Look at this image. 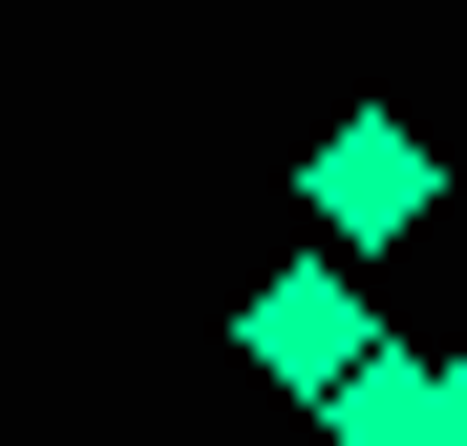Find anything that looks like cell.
<instances>
[{
    "instance_id": "1",
    "label": "cell",
    "mask_w": 467,
    "mask_h": 446,
    "mask_svg": "<svg viewBox=\"0 0 467 446\" xmlns=\"http://www.w3.org/2000/svg\"><path fill=\"white\" fill-rule=\"evenodd\" d=\"M297 213H319V255L361 276V255H404L425 213H446V149H425L404 107H340V128H319V171H297Z\"/></svg>"
},
{
    "instance_id": "2",
    "label": "cell",
    "mask_w": 467,
    "mask_h": 446,
    "mask_svg": "<svg viewBox=\"0 0 467 446\" xmlns=\"http://www.w3.org/2000/svg\"><path fill=\"white\" fill-rule=\"evenodd\" d=\"M234 361H255V383H297V404H340L361 361H382V319H361V276H340V255H276L255 297H234Z\"/></svg>"
},
{
    "instance_id": "3",
    "label": "cell",
    "mask_w": 467,
    "mask_h": 446,
    "mask_svg": "<svg viewBox=\"0 0 467 446\" xmlns=\"http://www.w3.org/2000/svg\"><path fill=\"white\" fill-rule=\"evenodd\" d=\"M319 446H446V340H382L361 383L319 404Z\"/></svg>"
},
{
    "instance_id": "4",
    "label": "cell",
    "mask_w": 467,
    "mask_h": 446,
    "mask_svg": "<svg viewBox=\"0 0 467 446\" xmlns=\"http://www.w3.org/2000/svg\"><path fill=\"white\" fill-rule=\"evenodd\" d=\"M446 446H467V340H446Z\"/></svg>"
}]
</instances>
